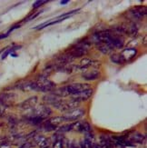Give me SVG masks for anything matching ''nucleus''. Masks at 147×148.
<instances>
[{
    "label": "nucleus",
    "instance_id": "6",
    "mask_svg": "<svg viewBox=\"0 0 147 148\" xmlns=\"http://www.w3.org/2000/svg\"><path fill=\"white\" fill-rule=\"evenodd\" d=\"M92 95H93V89L92 88H88V89L85 90V91H82V92H80L78 94H75V95H72V99L80 103L82 101L88 100L92 96Z\"/></svg>",
    "mask_w": 147,
    "mask_h": 148
},
{
    "label": "nucleus",
    "instance_id": "3",
    "mask_svg": "<svg viewBox=\"0 0 147 148\" xmlns=\"http://www.w3.org/2000/svg\"><path fill=\"white\" fill-rule=\"evenodd\" d=\"M17 95L15 93L8 92V93H2L0 94V106L4 107L11 106L15 104Z\"/></svg>",
    "mask_w": 147,
    "mask_h": 148
},
{
    "label": "nucleus",
    "instance_id": "15",
    "mask_svg": "<svg viewBox=\"0 0 147 148\" xmlns=\"http://www.w3.org/2000/svg\"><path fill=\"white\" fill-rule=\"evenodd\" d=\"M110 59H111V61L113 63H114V64H119V65L125 63L124 58L123 56L121 55V54H113L110 56Z\"/></svg>",
    "mask_w": 147,
    "mask_h": 148
},
{
    "label": "nucleus",
    "instance_id": "4",
    "mask_svg": "<svg viewBox=\"0 0 147 148\" xmlns=\"http://www.w3.org/2000/svg\"><path fill=\"white\" fill-rule=\"evenodd\" d=\"M85 114V111L84 109L76 108L75 110L66 113L63 115V119H64V122H74V121L78 120L82 116H84Z\"/></svg>",
    "mask_w": 147,
    "mask_h": 148
},
{
    "label": "nucleus",
    "instance_id": "10",
    "mask_svg": "<svg viewBox=\"0 0 147 148\" xmlns=\"http://www.w3.org/2000/svg\"><path fill=\"white\" fill-rule=\"evenodd\" d=\"M83 78L85 79V80H88V81H91V80H95L100 77V73L98 70H95V69H93V70H90V71H87L85 73H84L82 75Z\"/></svg>",
    "mask_w": 147,
    "mask_h": 148
},
{
    "label": "nucleus",
    "instance_id": "22",
    "mask_svg": "<svg viewBox=\"0 0 147 148\" xmlns=\"http://www.w3.org/2000/svg\"><path fill=\"white\" fill-rule=\"evenodd\" d=\"M43 11H39V12H37V13H36L35 15H33V16H28L27 18H25V19H24V22H28V21H31V20H33V19L35 18V17H36L37 16H39L41 13H42Z\"/></svg>",
    "mask_w": 147,
    "mask_h": 148
},
{
    "label": "nucleus",
    "instance_id": "13",
    "mask_svg": "<svg viewBox=\"0 0 147 148\" xmlns=\"http://www.w3.org/2000/svg\"><path fill=\"white\" fill-rule=\"evenodd\" d=\"M51 94L55 95L57 97H66V96L68 95V93L66 91V86H62V87H58V88H55Z\"/></svg>",
    "mask_w": 147,
    "mask_h": 148
},
{
    "label": "nucleus",
    "instance_id": "2",
    "mask_svg": "<svg viewBox=\"0 0 147 148\" xmlns=\"http://www.w3.org/2000/svg\"><path fill=\"white\" fill-rule=\"evenodd\" d=\"M52 114L51 108L47 106H40L38 107H34L32 109L31 113L27 115V117H40L42 119L47 118L49 115Z\"/></svg>",
    "mask_w": 147,
    "mask_h": 148
},
{
    "label": "nucleus",
    "instance_id": "17",
    "mask_svg": "<svg viewBox=\"0 0 147 148\" xmlns=\"http://www.w3.org/2000/svg\"><path fill=\"white\" fill-rule=\"evenodd\" d=\"M94 64V62L91 60V59H89V58H85V59H83L80 63V66H78L79 68L81 69H86L88 67H90L92 65Z\"/></svg>",
    "mask_w": 147,
    "mask_h": 148
},
{
    "label": "nucleus",
    "instance_id": "18",
    "mask_svg": "<svg viewBox=\"0 0 147 148\" xmlns=\"http://www.w3.org/2000/svg\"><path fill=\"white\" fill-rule=\"evenodd\" d=\"M21 48V46H17V47H9V48H6L5 51L3 53V56H2V59L4 60L5 58H6V56L11 55L12 53H14L16 50L17 49H20Z\"/></svg>",
    "mask_w": 147,
    "mask_h": 148
},
{
    "label": "nucleus",
    "instance_id": "21",
    "mask_svg": "<svg viewBox=\"0 0 147 148\" xmlns=\"http://www.w3.org/2000/svg\"><path fill=\"white\" fill-rule=\"evenodd\" d=\"M47 2H48V1H43V0H39V1H36V2L33 4V8L36 9V8H39V6H41L42 5L46 4V3H47Z\"/></svg>",
    "mask_w": 147,
    "mask_h": 148
},
{
    "label": "nucleus",
    "instance_id": "1",
    "mask_svg": "<svg viewBox=\"0 0 147 148\" xmlns=\"http://www.w3.org/2000/svg\"><path fill=\"white\" fill-rule=\"evenodd\" d=\"M80 103L75 101V100H69V101H65V100H59L58 102L55 104L53 106L55 107L56 109H59L60 111L62 112H65V113H68L72 110H75L78 107Z\"/></svg>",
    "mask_w": 147,
    "mask_h": 148
},
{
    "label": "nucleus",
    "instance_id": "23",
    "mask_svg": "<svg viewBox=\"0 0 147 148\" xmlns=\"http://www.w3.org/2000/svg\"><path fill=\"white\" fill-rule=\"evenodd\" d=\"M21 27L20 25H15L14 27H11V28H10V29H9L8 31V34L9 35V34L11 33V32H12L13 30H15V29H16V28H19V27Z\"/></svg>",
    "mask_w": 147,
    "mask_h": 148
},
{
    "label": "nucleus",
    "instance_id": "20",
    "mask_svg": "<svg viewBox=\"0 0 147 148\" xmlns=\"http://www.w3.org/2000/svg\"><path fill=\"white\" fill-rule=\"evenodd\" d=\"M49 139L46 138V137H43L41 139V141L39 143H38V146H39L40 148H44V147H46V146H49Z\"/></svg>",
    "mask_w": 147,
    "mask_h": 148
},
{
    "label": "nucleus",
    "instance_id": "14",
    "mask_svg": "<svg viewBox=\"0 0 147 148\" xmlns=\"http://www.w3.org/2000/svg\"><path fill=\"white\" fill-rule=\"evenodd\" d=\"M97 46V48L101 51L102 53L105 54V55H108V54H111L113 52V48L109 46V45H107L105 43H99L96 45Z\"/></svg>",
    "mask_w": 147,
    "mask_h": 148
},
{
    "label": "nucleus",
    "instance_id": "5",
    "mask_svg": "<svg viewBox=\"0 0 147 148\" xmlns=\"http://www.w3.org/2000/svg\"><path fill=\"white\" fill-rule=\"evenodd\" d=\"M66 91L68 93V95H74L75 94H78L82 91H85V90L90 88V86L87 85V84H82V83H74L71 85L66 86Z\"/></svg>",
    "mask_w": 147,
    "mask_h": 148
},
{
    "label": "nucleus",
    "instance_id": "27",
    "mask_svg": "<svg viewBox=\"0 0 147 148\" xmlns=\"http://www.w3.org/2000/svg\"><path fill=\"white\" fill-rule=\"evenodd\" d=\"M11 56H14V57H16L17 56H16V53H12V54H11Z\"/></svg>",
    "mask_w": 147,
    "mask_h": 148
},
{
    "label": "nucleus",
    "instance_id": "25",
    "mask_svg": "<svg viewBox=\"0 0 147 148\" xmlns=\"http://www.w3.org/2000/svg\"><path fill=\"white\" fill-rule=\"evenodd\" d=\"M4 112H5V107L4 106H0V116L4 114Z\"/></svg>",
    "mask_w": 147,
    "mask_h": 148
},
{
    "label": "nucleus",
    "instance_id": "7",
    "mask_svg": "<svg viewBox=\"0 0 147 148\" xmlns=\"http://www.w3.org/2000/svg\"><path fill=\"white\" fill-rule=\"evenodd\" d=\"M129 13H130V15L132 16L133 18L142 19L146 15V8L145 6H143V5L135 6V8H133L132 10H130Z\"/></svg>",
    "mask_w": 147,
    "mask_h": 148
},
{
    "label": "nucleus",
    "instance_id": "12",
    "mask_svg": "<svg viewBox=\"0 0 147 148\" xmlns=\"http://www.w3.org/2000/svg\"><path fill=\"white\" fill-rule=\"evenodd\" d=\"M136 53H137V51L135 48H126L123 51L121 55L123 56V57L126 62L127 60H131L132 58H133V57L136 56Z\"/></svg>",
    "mask_w": 147,
    "mask_h": 148
},
{
    "label": "nucleus",
    "instance_id": "16",
    "mask_svg": "<svg viewBox=\"0 0 147 148\" xmlns=\"http://www.w3.org/2000/svg\"><path fill=\"white\" fill-rule=\"evenodd\" d=\"M67 140L66 138L59 139L53 142V148H65L66 147Z\"/></svg>",
    "mask_w": 147,
    "mask_h": 148
},
{
    "label": "nucleus",
    "instance_id": "24",
    "mask_svg": "<svg viewBox=\"0 0 147 148\" xmlns=\"http://www.w3.org/2000/svg\"><path fill=\"white\" fill-rule=\"evenodd\" d=\"M9 35L6 33V34H0V40L3 39V38H5V37H8Z\"/></svg>",
    "mask_w": 147,
    "mask_h": 148
},
{
    "label": "nucleus",
    "instance_id": "9",
    "mask_svg": "<svg viewBox=\"0 0 147 148\" xmlns=\"http://www.w3.org/2000/svg\"><path fill=\"white\" fill-rule=\"evenodd\" d=\"M127 139L131 141L132 143L143 144L145 141V134H141V133H133L127 136Z\"/></svg>",
    "mask_w": 147,
    "mask_h": 148
},
{
    "label": "nucleus",
    "instance_id": "8",
    "mask_svg": "<svg viewBox=\"0 0 147 148\" xmlns=\"http://www.w3.org/2000/svg\"><path fill=\"white\" fill-rule=\"evenodd\" d=\"M36 103H37V96H32V97H29L28 99L22 102L21 104L19 105V107L21 109H25V110L33 109L35 106L36 105Z\"/></svg>",
    "mask_w": 147,
    "mask_h": 148
},
{
    "label": "nucleus",
    "instance_id": "29",
    "mask_svg": "<svg viewBox=\"0 0 147 148\" xmlns=\"http://www.w3.org/2000/svg\"><path fill=\"white\" fill-rule=\"evenodd\" d=\"M44 148H51V147H50V145H49V146H46V147H44Z\"/></svg>",
    "mask_w": 147,
    "mask_h": 148
},
{
    "label": "nucleus",
    "instance_id": "26",
    "mask_svg": "<svg viewBox=\"0 0 147 148\" xmlns=\"http://www.w3.org/2000/svg\"><path fill=\"white\" fill-rule=\"evenodd\" d=\"M60 3H61V5H66V4L69 3V0H64V1H61Z\"/></svg>",
    "mask_w": 147,
    "mask_h": 148
},
{
    "label": "nucleus",
    "instance_id": "11",
    "mask_svg": "<svg viewBox=\"0 0 147 148\" xmlns=\"http://www.w3.org/2000/svg\"><path fill=\"white\" fill-rule=\"evenodd\" d=\"M60 100L59 97H57L55 95L53 94H49V95H44L43 97V101L46 105L47 106H54L55 104H56L57 102Z\"/></svg>",
    "mask_w": 147,
    "mask_h": 148
},
{
    "label": "nucleus",
    "instance_id": "28",
    "mask_svg": "<svg viewBox=\"0 0 147 148\" xmlns=\"http://www.w3.org/2000/svg\"><path fill=\"white\" fill-rule=\"evenodd\" d=\"M144 45L146 44V36H144Z\"/></svg>",
    "mask_w": 147,
    "mask_h": 148
},
{
    "label": "nucleus",
    "instance_id": "19",
    "mask_svg": "<svg viewBox=\"0 0 147 148\" xmlns=\"http://www.w3.org/2000/svg\"><path fill=\"white\" fill-rule=\"evenodd\" d=\"M69 131H73V123L64 125L63 126L57 128V132L58 133H66V132H69Z\"/></svg>",
    "mask_w": 147,
    "mask_h": 148
}]
</instances>
